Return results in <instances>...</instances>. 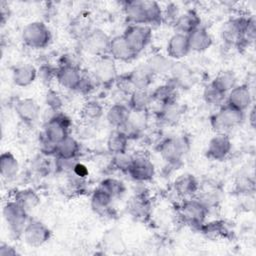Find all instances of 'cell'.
<instances>
[{"label":"cell","instance_id":"obj_1","mask_svg":"<svg viewBox=\"0 0 256 256\" xmlns=\"http://www.w3.org/2000/svg\"><path fill=\"white\" fill-rule=\"evenodd\" d=\"M244 120V112L225 103L211 117V125L217 133L226 134L236 128Z\"/></svg>","mask_w":256,"mask_h":256},{"label":"cell","instance_id":"obj_2","mask_svg":"<svg viewBox=\"0 0 256 256\" xmlns=\"http://www.w3.org/2000/svg\"><path fill=\"white\" fill-rule=\"evenodd\" d=\"M22 39L28 47L40 49L49 44L51 40V33L44 23L35 21L24 27L22 31Z\"/></svg>","mask_w":256,"mask_h":256},{"label":"cell","instance_id":"obj_3","mask_svg":"<svg viewBox=\"0 0 256 256\" xmlns=\"http://www.w3.org/2000/svg\"><path fill=\"white\" fill-rule=\"evenodd\" d=\"M27 212L15 200L9 201L3 208V217L12 234H23L27 225Z\"/></svg>","mask_w":256,"mask_h":256},{"label":"cell","instance_id":"obj_4","mask_svg":"<svg viewBox=\"0 0 256 256\" xmlns=\"http://www.w3.org/2000/svg\"><path fill=\"white\" fill-rule=\"evenodd\" d=\"M151 28L148 25H128L123 37L132 48V50L138 55L151 40Z\"/></svg>","mask_w":256,"mask_h":256},{"label":"cell","instance_id":"obj_5","mask_svg":"<svg viewBox=\"0 0 256 256\" xmlns=\"http://www.w3.org/2000/svg\"><path fill=\"white\" fill-rule=\"evenodd\" d=\"M70 119L61 113L55 114L50 117L45 124L43 133L54 143L59 144L67 136H69Z\"/></svg>","mask_w":256,"mask_h":256},{"label":"cell","instance_id":"obj_6","mask_svg":"<svg viewBox=\"0 0 256 256\" xmlns=\"http://www.w3.org/2000/svg\"><path fill=\"white\" fill-rule=\"evenodd\" d=\"M110 38L100 29L89 30L83 37V45L85 50L97 57L108 55Z\"/></svg>","mask_w":256,"mask_h":256},{"label":"cell","instance_id":"obj_7","mask_svg":"<svg viewBox=\"0 0 256 256\" xmlns=\"http://www.w3.org/2000/svg\"><path fill=\"white\" fill-rule=\"evenodd\" d=\"M208 207L199 199H184L180 206V215L185 222L192 225H201L206 217Z\"/></svg>","mask_w":256,"mask_h":256},{"label":"cell","instance_id":"obj_8","mask_svg":"<svg viewBox=\"0 0 256 256\" xmlns=\"http://www.w3.org/2000/svg\"><path fill=\"white\" fill-rule=\"evenodd\" d=\"M188 150V142L184 137L166 139L160 146L162 157L169 163H177Z\"/></svg>","mask_w":256,"mask_h":256},{"label":"cell","instance_id":"obj_9","mask_svg":"<svg viewBox=\"0 0 256 256\" xmlns=\"http://www.w3.org/2000/svg\"><path fill=\"white\" fill-rule=\"evenodd\" d=\"M25 242L32 247L43 245L50 237V230L40 221H30L24 228Z\"/></svg>","mask_w":256,"mask_h":256},{"label":"cell","instance_id":"obj_10","mask_svg":"<svg viewBox=\"0 0 256 256\" xmlns=\"http://www.w3.org/2000/svg\"><path fill=\"white\" fill-rule=\"evenodd\" d=\"M92 76L96 82L99 83H110L116 77V68L114 64V59L109 55L98 57L97 61L93 65Z\"/></svg>","mask_w":256,"mask_h":256},{"label":"cell","instance_id":"obj_11","mask_svg":"<svg viewBox=\"0 0 256 256\" xmlns=\"http://www.w3.org/2000/svg\"><path fill=\"white\" fill-rule=\"evenodd\" d=\"M83 73L78 66L73 65H61L56 70L55 78L58 83L66 89L77 90Z\"/></svg>","mask_w":256,"mask_h":256},{"label":"cell","instance_id":"obj_12","mask_svg":"<svg viewBox=\"0 0 256 256\" xmlns=\"http://www.w3.org/2000/svg\"><path fill=\"white\" fill-rule=\"evenodd\" d=\"M128 173L136 181H148L154 175V166L145 156H133V161Z\"/></svg>","mask_w":256,"mask_h":256},{"label":"cell","instance_id":"obj_13","mask_svg":"<svg viewBox=\"0 0 256 256\" xmlns=\"http://www.w3.org/2000/svg\"><path fill=\"white\" fill-rule=\"evenodd\" d=\"M231 141L227 134L217 133L210 141L207 147V156L213 160H222L231 151Z\"/></svg>","mask_w":256,"mask_h":256},{"label":"cell","instance_id":"obj_14","mask_svg":"<svg viewBox=\"0 0 256 256\" xmlns=\"http://www.w3.org/2000/svg\"><path fill=\"white\" fill-rule=\"evenodd\" d=\"M252 102V94L248 85H236L233 87L227 97L226 103L230 106L244 112Z\"/></svg>","mask_w":256,"mask_h":256},{"label":"cell","instance_id":"obj_15","mask_svg":"<svg viewBox=\"0 0 256 256\" xmlns=\"http://www.w3.org/2000/svg\"><path fill=\"white\" fill-rule=\"evenodd\" d=\"M108 55L114 60L124 62L131 61L137 56V54L129 46L123 35L116 36L110 40Z\"/></svg>","mask_w":256,"mask_h":256},{"label":"cell","instance_id":"obj_16","mask_svg":"<svg viewBox=\"0 0 256 256\" xmlns=\"http://www.w3.org/2000/svg\"><path fill=\"white\" fill-rule=\"evenodd\" d=\"M190 52L188 37L185 34L176 32L167 43V54L169 58L181 59Z\"/></svg>","mask_w":256,"mask_h":256},{"label":"cell","instance_id":"obj_17","mask_svg":"<svg viewBox=\"0 0 256 256\" xmlns=\"http://www.w3.org/2000/svg\"><path fill=\"white\" fill-rule=\"evenodd\" d=\"M125 17L129 25H147L144 1H128L124 6Z\"/></svg>","mask_w":256,"mask_h":256},{"label":"cell","instance_id":"obj_18","mask_svg":"<svg viewBox=\"0 0 256 256\" xmlns=\"http://www.w3.org/2000/svg\"><path fill=\"white\" fill-rule=\"evenodd\" d=\"M187 37H188L190 51L202 52L207 50L212 44L211 35L205 28L201 26L197 27L192 32H190L187 35Z\"/></svg>","mask_w":256,"mask_h":256},{"label":"cell","instance_id":"obj_19","mask_svg":"<svg viewBox=\"0 0 256 256\" xmlns=\"http://www.w3.org/2000/svg\"><path fill=\"white\" fill-rule=\"evenodd\" d=\"M38 72L33 65L24 63L19 64L14 68L12 72V79L17 86L26 87L35 81Z\"/></svg>","mask_w":256,"mask_h":256},{"label":"cell","instance_id":"obj_20","mask_svg":"<svg viewBox=\"0 0 256 256\" xmlns=\"http://www.w3.org/2000/svg\"><path fill=\"white\" fill-rule=\"evenodd\" d=\"M154 74L150 70L147 64L140 65L135 68L128 76V80L132 85L133 89H147L150 85Z\"/></svg>","mask_w":256,"mask_h":256},{"label":"cell","instance_id":"obj_21","mask_svg":"<svg viewBox=\"0 0 256 256\" xmlns=\"http://www.w3.org/2000/svg\"><path fill=\"white\" fill-rule=\"evenodd\" d=\"M15 111H16L18 117L22 121H24L26 123H30L37 119V117L39 115L40 108H39L38 104L33 99L25 98V99L19 100L16 103Z\"/></svg>","mask_w":256,"mask_h":256},{"label":"cell","instance_id":"obj_22","mask_svg":"<svg viewBox=\"0 0 256 256\" xmlns=\"http://www.w3.org/2000/svg\"><path fill=\"white\" fill-rule=\"evenodd\" d=\"M200 18L198 14L193 10H188L183 14H179L178 18L174 22L175 28L178 33L188 35L194 29L200 26Z\"/></svg>","mask_w":256,"mask_h":256},{"label":"cell","instance_id":"obj_23","mask_svg":"<svg viewBox=\"0 0 256 256\" xmlns=\"http://www.w3.org/2000/svg\"><path fill=\"white\" fill-rule=\"evenodd\" d=\"M130 111L131 110L124 104H121V103L114 104L108 109L106 113L107 121L113 127L117 129H121L127 123L130 115Z\"/></svg>","mask_w":256,"mask_h":256},{"label":"cell","instance_id":"obj_24","mask_svg":"<svg viewBox=\"0 0 256 256\" xmlns=\"http://www.w3.org/2000/svg\"><path fill=\"white\" fill-rule=\"evenodd\" d=\"M174 186L176 192L184 198H188L194 195L199 188L197 180L191 174H183L178 177L175 180Z\"/></svg>","mask_w":256,"mask_h":256},{"label":"cell","instance_id":"obj_25","mask_svg":"<svg viewBox=\"0 0 256 256\" xmlns=\"http://www.w3.org/2000/svg\"><path fill=\"white\" fill-rule=\"evenodd\" d=\"M152 93H149L147 89H135L130 94L129 105L131 110L145 111L147 107L152 103Z\"/></svg>","mask_w":256,"mask_h":256},{"label":"cell","instance_id":"obj_26","mask_svg":"<svg viewBox=\"0 0 256 256\" xmlns=\"http://www.w3.org/2000/svg\"><path fill=\"white\" fill-rule=\"evenodd\" d=\"M19 163L15 156L10 152L2 153L0 157V173L3 178L11 179L17 175Z\"/></svg>","mask_w":256,"mask_h":256},{"label":"cell","instance_id":"obj_27","mask_svg":"<svg viewBox=\"0 0 256 256\" xmlns=\"http://www.w3.org/2000/svg\"><path fill=\"white\" fill-rule=\"evenodd\" d=\"M80 150L78 141L72 136H67L57 146V155L61 159H75Z\"/></svg>","mask_w":256,"mask_h":256},{"label":"cell","instance_id":"obj_28","mask_svg":"<svg viewBox=\"0 0 256 256\" xmlns=\"http://www.w3.org/2000/svg\"><path fill=\"white\" fill-rule=\"evenodd\" d=\"M104 114L103 106L95 100L87 101L81 110V116L84 120V123L92 124L98 121Z\"/></svg>","mask_w":256,"mask_h":256},{"label":"cell","instance_id":"obj_29","mask_svg":"<svg viewBox=\"0 0 256 256\" xmlns=\"http://www.w3.org/2000/svg\"><path fill=\"white\" fill-rule=\"evenodd\" d=\"M129 213L140 220H143L149 214V202L143 195H135L127 206Z\"/></svg>","mask_w":256,"mask_h":256},{"label":"cell","instance_id":"obj_30","mask_svg":"<svg viewBox=\"0 0 256 256\" xmlns=\"http://www.w3.org/2000/svg\"><path fill=\"white\" fill-rule=\"evenodd\" d=\"M14 200L19 205H21L26 211L34 209L40 203L39 196L32 189H23L17 191L15 193Z\"/></svg>","mask_w":256,"mask_h":256},{"label":"cell","instance_id":"obj_31","mask_svg":"<svg viewBox=\"0 0 256 256\" xmlns=\"http://www.w3.org/2000/svg\"><path fill=\"white\" fill-rule=\"evenodd\" d=\"M127 144H128V136L119 129L112 132L107 141V147L109 151L113 153V155L126 152Z\"/></svg>","mask_w":256,"mask_h":256},{"label":"cell","instance_id":"obj_32","mask_svg":"<svg viewBox=\"0 0 256 256\" xmlns=\"http://www.w3.org/2000/svg\"><path fill=\"white\" fill-rule=\"evenodd\" d=\"M112 200L113 196L104 188L99 186V188H97L92 194L91 204L94 210H96L97 212H103L110 207Z\"/></svg>","mask_w":256,"mask_h":256},{"label":"cell","instance_id":"obj_33","mask_svg":"<svg viewBox=\"0 0 256 256\" xmlns=\"http://www.w3.org/2000/svg\"><path fill=\"white\" fill-rule=\"evenodd\" d=\"M152 73L155 74H167L170 73L173 63L171 62L169 57H165L161 54H157L152 56L148 62L146 63Z\"/></svg>","mask_w":256,"mask_h":256},{"label":"cell","instance_id":"obj_34","mask_svg":"<svg viewBox=\"0 0 256 256\" xmlns=\"http://www.w3.org/2000/svg\"><path fill=\"white\" fill-rule=\"evenodd\" d=\"M175 87L173 85H163L159 86L154 92H152L153 100L158 101L163 106L175 103Z\"/></svg>","mask_w":256,"mask_h":256},{"label":"cell","instance_id":"obj_35","mask_svg":"<svg viewBox=\"0 0 256 256\" xmlns=\"http://www.w3.org/2000/svg\"><path fill=\"white\" fill-rule=\"evenodd\" d=\"M211 84L227 94V92L236 86V76L231 71H223L215 77Z\"/></svg>","mask_w":256,"mask_h":256},{"label":"cell","instance_id":"obj_36","mask_svg":"<svg viewBox=\"0 0 256 256\" xmlns=\"http://www.w3.org/2000/svg\"><path fill=\"white\" fill-rule=\"evenodd\" d=\"M226 93L222 92L211 83L204 89L203 92V98L209 105L222 106L224 104V101L226 100Z\"/></svg>","mask_w":256,"mask_h":256},{"label":"cell","instance_id":"obj_37","mask_svg":"<svg viewBox=\"0 0 256 256\" xmlns=\"http://www.w3.org/2000/svg\"><path fill=\"white\" fill-rule=\"evenodd\" d=\"M144 5L146 10L147 25L149 26V24L160 23L163 18V12L158 3L154 1H144Z\"/></svg>","mask_w":256,"mask_h":256},{"label":"cell","instance_id":"obj_38","mask_svg":"<svg viewBox=\"0 0 256 256\" xmlns=\"http://www.w3.org/2000/svg\"><path fill=\"white\" fill-rule=\"evenodd\" d=\"M100 186L102 188H104L106 191H108L113 196V198L121 195L125 190L123 183L121 181H119L117 179H113V178H108V179L103 180L101 182Z\"/></svg>","mask_w":256,"mask_h":256},{"label":"cell","instance_id":"obj_39","mask_svg":"<svg viewBox=\"0 0 256 256\" xmlns=\"http://www.w3.org/2000/svg\"><path fill=\"white\" fill-rule=\"evenodd\" d=\"M132 161H133V156L127 154L126 152L114 154V157H113V165L121 171L128 172L132 164Z\"/></svg>","mask_w":256,"mask_h":256},{"label":"cell","instance_id":"obj_40","mask_svg":"<svg viewBox=\"0 0 256 256\" xmlns=\"http://www.w3.org/2000/svg\"><path fill=\"white\" fill-rule=\"evenodd\" d=\"M39 144H40V150L45 155L57 154V146H58V144H56L53 141H51L43 132L40 135Z\"/></svg>","mask_w":256,"mask_h":256},{"label":"cell","instance_id":"obj_41","mask_svg":"<svg viewBox=\"0 0 256 256\" xmlns=\"http://www.w3.org/2000/svg\"><path fill=\"white\" fill-rule=\"evenodd\" d=\"M46 102H47V105L49 106V108L51 110H53L54 112H57L60 109V107L62 106V99H61L60 95L55 91H49L47 93Z\"/></svg>","mask_w":256,"mask_h":256},{"label":"cell","instance_id":"obj_42","mask_svg":"<svg viewBox=\"0 0 256 256\" xmlns=\"http://www.w3.org/2000/svg\"><path fill=\"white\" fill-rule=\"evenodd\" d=\"M7 248H8V245L1 246V248H0V255H1V256L15 255V254H16V251H15L13 248H11V247H9V249H7Z\"/></svg>","mask_w":256,"mask_h":256},{"label":"cell","instance_id":"obj_43","mask_svg":"<svg viewBox=\"0 0 256 256\" xmlns=\"http://www.w3.org/2000/svg\"><path fill=\"white\" fill-rule=\"evenodd\" d=\"M253 114H254V109H252V111H251V116H253ZM251 122H252V126H253V122H254V118L253 117L251 118Z\"/></svg>","mask_w":256,"mask_h":256}]
</instances>
